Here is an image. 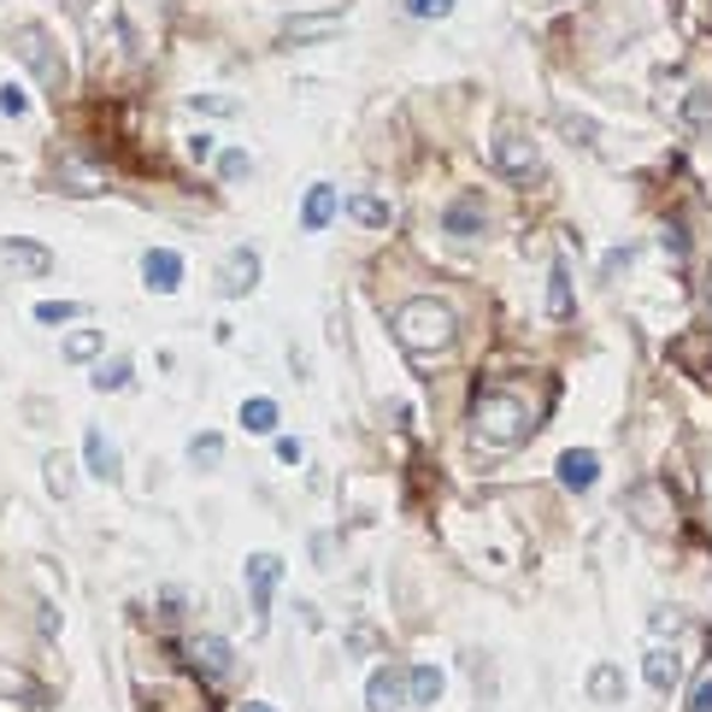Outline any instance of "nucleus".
Listing matches in <instances>:
<instances>
[{"label":"nucleus","mask_w":712,"mask_h":712,"mask_svg":"<svg viewBox=\"0 0 712 712\" xmlns=\"http://www.w3.org/2000/svg\"><path fill=\"white\" fill-rule=\"evenodd\" d=\"M471 430H478L489 448H524L530 430H536V413L518 388H483L478 406H471Z\"/></svg>","instance_id":"1"},{"label":"nucleus","mask_w":712,"mask_h":712,"mask_svg":"<svg viewBox=\"0 0 712 712\" xmlns=\"http://www.w3.org/2000/svg\"><path fill=\"white\" fill-rule=\"evenodd\" d=\"M395 336L413 353H436V348H453L460 325H453V313L436 295H418V300H406V307L395 313Z\"/></svg>","instance_id":"2"},{"label":"nucleus","mask_w":712,"mask_h":712,"mask_svg":"<svg viewBox=\"0 0 712 712\" xmlns=\"http://www.w3.org/2000/svg\"><path fill=\"white\" fill-rule=\"evenodd\" d=\"M12 54H19V65L42 83L47 95H59V89H65V54H59L54 30H42V24H19V30H12Z\"/></svg>","instance_id":"3"},{"label":"nucleus","mask_w":712,"mask_h":712,"mask_svg":"<svg viewBox=\"0 0 712 712\" xmlns=\"http://www.w3.org/2000/svg\"><path fill=\"white\" fill-rule=\"evenodd\" d=\"M495 172L513 177V183H536V177H541V154H536V142H530L524 130L506 124V130L495 135Z\"/></svg>","instance_id":"4"},{"label":"nucleus","mask_w":712,"mask_h":712,"mask_svg":"<svg viewBox=\"0 0 712 712\" xmlns=\"http://www.w3.org/2000/svg\"><path fill=\"white\" fill-rule=\"evenodd\" d=\"M260 271H265V260H260V248H253V242L230 248L224 265H218V295H224V300L253 295V289H260Z\"/></svg>","instance_id":"5"},{"label":"nucleus","mask_w":712,"mask_h":712,"mask_svg":"<svg viewBox=\"0 0 712 712\" xmlns=\"http://www.w3.org/2000/svg\"><path fill=\"white\" fill-rule=\"evenodd\" d=\"M277 583H283V554H248V606H253V624L271 618Z\"/></svg>","instance_id":"6"},{"label":"nucleus","mask_w":712,"mask_h":712,"mask_svg":"<svg viewBox=\"0 0 712 712\" xmlns=\"http://www.w3.org/2000/svg\"><path fill=\"white\" fill-rule=\"evenodd\" d=\"M342 24H348V12H300V19H283V47H307V42H330V36H342Z\"/></svg>","instance_id":"7"},{"label":"nucleus","mask_w":712,"mask_h":712,"mask_svg":"<svg viewBox=\"0 0 712 712\" xmlns=\"http://www.w3.org/2000/svg\"><path fill=\"white\" fill-rule=\"evenodd\" d=\"M0 260H7L12 277H47V271H54V253H47L36 235H7V242H0Z\"/></svg>","instance_id":"8"},{"label":"nucleus","mask_w":712,"mask_h":712,"mask_svg":"<svg viewBox=\"0 0 712 712\" xmlns=\"http://www.w3.org/2000/svg\"><path fill=\"white\" fill-rule=\"evenodd\" d=\"M413 694H406V671H395V666H377L365 677V712H401Z\"/></svg>","instance_id":"9"},{"label":"nucleus","mask_w":712,"mask_h":712,"mask_svg":"<svg viewBox=\"0 0 712 712\" xmlns=\"http://www.w3.org/2000/svg\"><path fill=\"white\" fill-rule=\"evenodd\" d=\"M142 283H147L154 295H177V289H183V253L147 248V253H142Z\"/></svg>","instance_id":"10"},{"label":"nucleus","mask_w":712,"mask_h":712,"mask_svg":"<svg viewBox=\"0 0 712 712\" xmlns=\"http://www.w3.org/2000/svg\"><path fill=\"white\" fill-rule=\"evenodd\" d=\"M559 483H566L571 495H589V489L601 483V453H589V448H566V453H559Z\"/></svg>","instance_id":"11"},{"label":"nucleus","mask_w":712,"mask_h":712,"mask_svg":"<svg viewBox=\"0 0 712 712\" xmlns=\"http://www.w3.org/2000/svg\"><path fill=\"white\" fill-rule=\"evenodd\" d=\"M83 460H89V471L100 483H118V465H124V460H118V448H112V436L100 430V424L83 430Z\"/></svg>","instance_id":"12"},{"label":"nucleus","mask_w":712,"mask_h":712,"mask_svg":"<svg viewBox=\"0 0 712 712\" xmlns=\"http://www.w3.org/2000/svg\"><path fill=\"white\" fill-rule=\"evenodd\" d=\"M442 230L460 235V242H465V235H483L489 230V207H483L478 195H460L453 207H442Z\"/></svg>","instance_id":"13"},{"label":"nucleus","mask_w":712,"mask_h":712,"mask_svg":"<svg viewBox=\"0 0 712 712\" xmlns=\"http://www.w3.org/2000/svg\"><path fill=\"white\" fill-rule=\"evenodd\" d=\"M677 677H683V659H677V648H648V659H642V683H648L654 694H671Z\"/></svg>","instance_id":"14"},{"label":"nucleus","mask_w":712,"mask_h":712,"mask_svg":"<svg viewBox=\"0 0 712 712\" xmlns=\"http://www.w3.org/2000/svg\"><path fill=\"white\" fill-rule=\"evenodd\" d=\"M195 666H200V677H212V683H224V677L235 671V654H230V642H224V636H195Z\"/></svg>","instance_id":"15"},{"label":"nucleus","mask_w":712,"mask_h":712,"mask_svg":"<svg viewBox=\"0 0 712 712\" xmlns=\"http://www.w3.org/2000/svg\"><path fill=\"white\" fill-rule=\"evenodd\" d=\"M336 207H342V195H336L330 183H313L307 200H300V230H325L336 218Z\"/></svg>","instance_id":"16"},{"label":"nucleus","mask_w":712,"mask_h":712,"mask_svg":"<svg viewBox=\"0 0 712 712\" xmlns=\"http://www.w3.org/2000/svg\"><path fill=\"white\" fill-rule=\"evenodd\" d=\"M442 689H448L442 666H413V671H406V694H413V706H436V701H442Z\"/></svg>","instance_id":"17"},{"label":"nucleus","mask_w":712,"mask_h":712,"mask_svg":"<svg viewBox=\"0 0 712 712\" xmlns=\"http://www.w3.org/2000/svg\"><path fill=\"white\" fill-rule=\"evenodd\" d=\"M571 313H578L571 271H566V260H554V265H548V318H571Z\"/></svg>","instance_id":"18"},{"label":"nucleus","mask_w":712,"mask_h":712,"mask_svg":"<svg viewBox=\"0 0 712 712\" xmlns=\"http://www.w3.org/2000/svg\"><path fill=\"white\" fill-rule=\"evenodd\" d=\"M348 218L365 230H388V218H395V207H388L383 195H348Z\"/></svg>","instance_id":"19"},{"label":"nucleus","mask_w":712,"mask_h":712,"mask_svg":"<svg viewBox=\"0 0 712 712\" xmlns=\"http://www.w3.org/2000/svg\"><path fill=\"white\" fill-rule=\"evenodd\" d=\"M624 689H631V683H624V671H618V666H595V671H589V701L618 706V701H624Z\"/></svg>","instance_id":"20"},{"label":"nucleus","mask_w":712,"mask_h":712,"mask_svg":"<svg viewBox=\"0 0 712 712\" xmlns=\"http://www.w3.org/2000/svg\"><path fill=\"white\" fill-rule=\"evenodd\" d=\"M242 430H253V436H271V430H277V401H265V395L242 401Z\"/></svg>","instance_id":"21"},{"label":"nucleus","mask_w":712,"mask_h":712,"mask_svg":"<svg viewBox=\"0 0 712 712\" xmlns=\"http://www.w3.org/2000/svg\"><path fill=\"white\" fill-rule=\"evenodd\" d=\"M130 377H135V365L124 360V353L95 365V388H100V395H118V388H130Z\"/></svg>","instance_id":"22"},{"label":"nucleus","mask_w":712,"mask_h":712,"mask_svg":"<svg viewBox=\"0 0 712 712\" xmlns=\"http://www.w3.org/2000/svg\"><path fill=\"white\" fill-rule=\"evenodd\" d=\"M42 478H47V489H54V495L65 501V495L77 489V465L65 460V453H47V460H42Z\"/></svg>","instance_id":"23"},{"label":"nucleus","mask_w":712,"mask_h":712,"mask_svg":"<svg viewBox=\"0 0 712 712\" xmlns=\"http://www.w3.org/2000/svg\"><path fill=\"white\" fill-rule=\"evenodd\" d=\"M218 460H224V436H218V430H200L195 442H189V465H195V471H212Z\"/></svg>","instance_id":"24"},{"label":"nucleus","mask_w":712,"mask_h":712,"mask_svg":"<svg viewBox=\"0 0 712 712\" xmlns=\"http://www.w3.org/2000/svg\"><path fill=\"white\" fill-rule=\"evenodd\" d=\"M100 348H107V336H100V330H77V336H65V360H72V365L100 360Z\"/></svg>","instance_id":"25"},{"label":"nucleus","mask_w":712,"mask_h":712,"mask_svg":"<svg viewBox=\"0 0 712 712\" xmlns=\"http://www.w3.org/2000/svg\"><path fill=\"white\" fill-rule=\"evenodd\" d=\"M72 318H83L77 300H42L36 307V325H72Z\"/></svg>","instance_id":"26"},{"label":"nucleus","mask_w":712,"mask_h":712,"mask_svg":"<svg viewBox=\"0 0 712 712\" xmlns=\"http://www.w3.org/2000/svg\"><path fill=\"white\" fill-rule=\"evenodd\" d=\"M253 172V160L242 154V147H224V154H218V177H224V183H242Z\"/></svg>","instance_id":"27"},{"label":"nucleus","mask_w":712,"mask_h":712,"mask_svg":"<svg viewBox=\"0 0 712 712\" xmlns=\"http://www.w3.org/2000/svg\"><path fill=\"white\" fill-rule=\"evenodd\" d=\"M189 107L207 112V118H235V100H230V95H195Z\"/></svg>","instance_id":"28"},{"label":"nucleus","mask_w":712,"mask_h":712,"mask_svg":"<svg viewBox=\"0 0 712 712\" xmlns=\"http://www.w3.org/2000/svg\"><path fill=\"white\" fill-rule=\"evenodd\" d=\"M406 12H413V19H448L453 12V0H401Z\"/></svg>","instance_id":"29"},{"label":"nucleus","mask_w":712,"mask_h":712,"mask_svg":"<svg viewBox=\"0 0 712 712\" xmlns=\"http://www.w3.org/2000/svg\"><path fill=\"white\" fill-rule=\"evenodd\" d=\"M683 712H712V671L694 677V689H689V706Z\"/></svg>","instance_id":"30"},{"label":"nucleus","mask_w":712,"mask_h":712,"mask_svg":"<svg viewBox=\"0 0 712 712\" xmlns=\"http://www.w3.org/2000/svg\"><path fill=\"white\" fill-rule=\"evenodd\" d=\"M0 112H7V118H24L30 112V95L19 89V83H7V89H0Z\"/></svg>","instance_id":"31"},{"label":"nucleus","mask_w":712,"mask_h":712,"mask_svg":"<svg viewBox=\"0 0 712 712\" xmlns=\"http://www.w3.org/2000/svg\"><path fill=\"white\" fill-rule=\"evenodd\" d=\"M300 453H307V448H300L295 436H277V460H283V465H300Z\"/></svg>","instance_id":"32"},{"label":"nucleus","mask_w":712,"mask_h":712,"mask_svg":"<svg viewBox=\"0 0 712 712\" xmlns=\"http://www.w3.org/2000/svg\"><path fill=\"white\" fill-rule=\"evenodd\" d=\"M677 631V613L671 606H654V636H671Z\"/></svg>","instance_id":"33"},{"label":"nucleus","mask_w":712,"mask_h":712,"mask_svg":"<svg viewBox=\"0 0 712 712\" xmlns=\"http://www.w3.org/2000/svg\"><path fill=\"white\" fill-rule=\"evenodd\" d=\"M235 712H277V706H271V701H242Z\"/></svg>","instance_id":"34"},{"label":"nucleus","mask_w":712,"mask_h":712,"mask_svg":"<svg viewBox=\"0 0 712 712\" xmlns=\"http://www.w3.org/2000/svg\"><path fill=\"white\" fill-rule=\"evenodd\" d=\"M65 7H89V0H65Z\"/></svg>","instance_id":"35"}]
</instances>
